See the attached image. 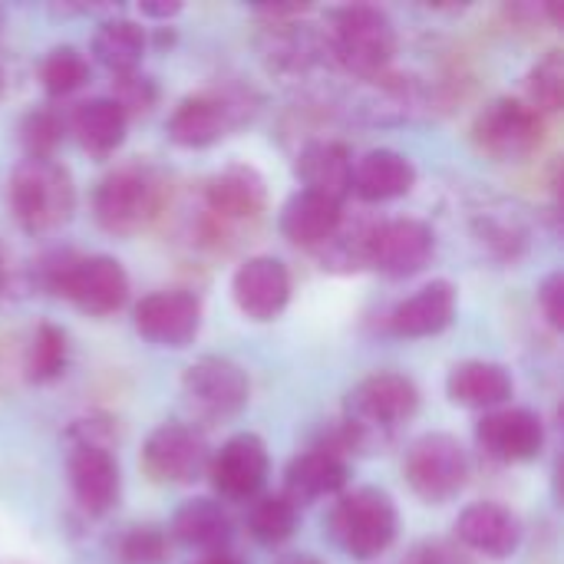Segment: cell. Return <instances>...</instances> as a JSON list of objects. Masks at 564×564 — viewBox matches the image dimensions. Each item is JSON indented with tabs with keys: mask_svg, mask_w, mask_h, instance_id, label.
<instances>
[{
	"mask_svg": "<svg viewBox=\"0 0 564 564\" xmlns=\"http://www.w3.org/2000/svg\"><path fill=\"white\" fill-rule=\"evenodd\" d=\"M321 33L327 59L364 83L387 73L397 56V23L373 3H344L327 10V26H321Z\"/></svg>",
	"mask_w": 564,
	"mask_h": 564,
	"instance_id": "6da1fadb",
	"label": "cell"
},
{
	"mask_svg": "<svg viewBox=\"0 0 564 564\" xmlns=\"http://www.w3.org/2000/svg\"><path fill=\"white\" fill-rule=\"evenodd\" d=\"M7 202L13 212V221L26 235H53L59 231L76 208V188L73 175L56 159H23L7 188Z\"/></svg>",
	"mask_w": 564,
	"mask_h": 564,
	"instance_id": "7a4b0ae2",
	"label": "cell"
},
{
	"mask_svg": "<svg viewBox=\"0 0 564 564\" xmlns=\"http://www.w3.org/2000/svg\"><path fill=\"white\" fill-rule=\"evenodd\" d=\"M327 535L344 555L357 562L380 558L383 552H390V545L400 535L397 502L383 489H373V486L347 489L330 506Z\"/></svg>",
	"mask_w": 564,
	"mask_h": 564,
	"instance_id": "3957f363",
	"label": "cell"
},
{
	"mask_svg": "<svg viewBox=\"0 0 564 564\" xmlns=\"http://www.w3.org/2000/svg\"><path fill=\"white\" fill-rule=\"evenodd\" d=\"M66 479L76 506L86 516H109L122 492L119 463L109 449V433H99V420H79L69 430Z\"/></svg>",
	"mask_w": 564,
	"mask_h": 564,
	"instance_id": "277c9868",
	"label": "cell"
},
{
	"mask_svg": "<svg viewBox=\"0 0 564 564\" xmlns=\"http://www.w3.org/2000/svg\"><path fill=\"white\" fill-rule=\"evenodd\" d=\"M162 208V182L152 169L119 165L93 188V218L106 235L129 238L142 231Z\"/></svg>",
	"mask_w": 564,
	"mask_h": 564,
	"instance_id": "5b68a950",
	"label": "cell"
},
{
	"mask_svg": "<svg viewBox=\"0 0 564 564\" xmlns=\"http://www.w3.org/2000/svg\"><path fill=\"white\" fill-rule=\"evenodd\" d=\"M469 135L492 162H525L545 142V116L519 96H496L476 112Z\"/></svg>",
	"mask_w": 564,
	"mask_h": 564,
	"instance_id": "8992f818",
	"label": "cell"
},
{
	"mask_svg": "<svg viewBox=\"0 0 564 564\" xmlns=\"http://www.w3.org/2000/svg\"><path fill=\"white\" fill-rule=\"evenodd\" d=\"M403 476L416 499L430 506H446L469 482V453L449 433H426L406 449Z\"/></svg>",
	"mask_w": 564,
	"mask_h": 564,
	"instance_id": "52a82bcc",
	"label": "cell"
},
{
	"mask_svg": "<svg viewBox=\"0 0 564 564\" xmlns=\"http://www.w3.org/2000/svg\"><path fill=\"white\" fill-rule=\"evenodd\" d=\"M248 119V99L235 89H202L185 96L169 122L165 132L182 149H208L235 132Z\"/></svg>",
	"mask_w": 564,
	"mask_h": 564,
	"instance_id": "ba28073f",
	"label": "cell"
},
{
	"mask_svg": "<svg viewBox=\"0 0 564 564\" xmlns=\"http://www.w3.org/2000/svg\"><path fill=\"white\" fill-rule=\"evenodd\" d=\"M182 397L195 420L225 423L235 420L251 397L248 373L228 357H202L182 373Z\"/></svg>",
	"mask_w": 564,
	"mask_h": 564,
	"instance_id": "9c48e42d",
	"label": "cell"
},
{
	"mask_svg": "<svg viewBox=\"0 0 564 564\" xmlns=\"http://www.w3.org/2000/svg\"><path fill=\"white\" fill-rule=\"evenodd\" d=\"M268 473H271V456L258 433H235L231 440H225L221 449L212 453L205 469L212 492L221 506L254 502L264 492Z\"/></svg>",
	"mask_w": 564,
	"mask_h": 564,
	"instance_id": "30bf717a",
	"label": "cell"
},
{
	"mask_svg": "<svg viewBox=\"0 0 564 564\" xmlns=\"http://www.w3.org/2000/svg\"><path fill=\"white\" fill-rule=\"evenodd\" d=\"M208 443L188 423H162L142 446V469L159 486H188L208 469Z\"/></svg>",
	"mask_w": 564,
	"mask_h": 564,
	"instance_id": "8fae6325",
	"label": "cell"
},
{
	"mask_svg": "<svg viewBox=\"0 0 564 564\" xmlns=\"http://www.w3.org/2000/svg\"><path fill=\"white\" fill-rule=\"evenodd\" d=\"M202 208L215 228H238L268 208V182L248 162H231L218 169L202 188Z\"/></svg>",
	"mask_w": 564,
	"mask_h": 564,
	"instance_id": "7c38bea8",
	"label": "cell"
},
{
	"mask_svg": "<svg viewBox=\"0 0 564 564\" xmlns=\"http://www.w3.org/2000/svg\"><path fill=\"white\" fill-rule=\"evenodd\" d=\"M132 324L155 347H188L202 330V297L185 288L152 291L135 304Z\"/></svg>",
	"mask_w": 564,
	"mask_h": 564,
	"instance_id": "4fadbf2b",
	"label": "cell"
},
{
	"mask_svg": "<svg viewBox=\"0 0 564 564\" xmlns=\"http://www.w3.org/2000/svg\"><path fill=\"white\" fill-rule=\"evenodd\" d=\"M476 443L496 463H532L545 449V423L535 410L499 406L476 423Z\"/></svg>",
	"mask_w": 564,
	"mask_h": 564,
	"instance_id": "5bb4252c",
	"label": "cell"
},
{
	"mask_svg": "<svg viewBox=\"0 0 564 564\" xmlns=\"http://www.w3.org/2000/svg\"><path fill=\"white\" fill-rule=\"evenodd\" d=\"M347 482H350V459L327 440H317L314 446H307L288 463L281 492L297 509H304L321 499H337L340 492H347Z\"/></svg>",
	"mask_w": 564,
	"mask_h": 564,
	"instance_id": "9a60e30c",
	"label": "cell"
},
{
	"mask_svg": "<svg viewBox=\"0 0 564 564\" xmlns=\"http://www.w3.org/2000/svg\"><path fill=\"white\" fill-rule=\"evenodd\" d=\"M231 297L248 321H278L291 301V271L274 254H254L238 264L231 278Z\"/></svg>",
	"mask_w": 564,
	"mask_h": 564,
	"instance_id": "2e32d148",
	"label": "cell"
},
{
	"mask_svg": "<svg viewBox=\"0 0 564 564\" xmlns=\"http://www.w3.org/2000/svg\"><path fill=\"white\" fill-rule=\"evenodd\" d=\"M59 297L89 317H109L129 301V274L109 254H79Z\"/></svg>",
	"mask_w": 564,
	"mask_h": 564,
	"instance_id": "e0dca14e",
	"label": "cell"
},
{
	"mask_svg": "<svg viewBox=\"0 0 564 564\" xmlns=\"http://www.w3.org/2000/svg\"><path fill=\"white\" fill-rule=\"evenodd\" d=\"M436 254V235L426 221L420 218H390L380 221L377 238H373V261L380 274L403 281L420 274Z\"/></svg>",
	"mask_w": 564,
	"mask_h": 564,
	"instance_id": "ac0fdd59",
	"label": "cell"
},
{
	"mask_svg": "<svg viewBox=\"0 0 564 564\" xmlns=\"http://www.w3.org/2000/svg\"><path fill=\"white\" fill-rule=\"evenodd\" d=\"M456 539L463 549L502 562L522 545V519L502 502H473L456 519Z\"/></svg>",
	"mask_w": 564,
	"mask_h": 564,
	"instance_id": "d6986e66",
	"label": "cell"
},
{
	"mask_svg": "<svg viewBox=\"0 0 564 564\" xmlns=\"http://www.w3.org/2000/svg\"><path fill=\"white\" fill-rule=\"evenodd\" d=\"M456 307H459V294L449 281H430L423 284L416 294L403 297L387 324L393 337L403 340H423V337H436L443 334L453 321H456Z\"/></svg>",
	"mask_w": 564,
	"mask_h": 564,
	"instance_id": "ffe728a7",
	"label": "cell"
},
{
	"mask_svg": "<svg viewBox=\"0 0 564 564\" xmlns=\"http://www.w3.org/2000/svg\"><path fill=\"white\" fill-rule=\"evenodd\" d=\"M294 175L304 185V192L344 205L354 185V155L337 139H311L294 159Z\"/></svg>",
	"mask_w": 564,
	"mask_h": 564,
	"instance_id": "44dd1931",
	"label": "cell"
},
{
	"mask_svg": "<svg viewBox=\"0 0 564 564\" xmlns=\"http://www.w3.org/2000/svg\"><path fill=\"white\" fill-rule=\"evenodd\" d=\"M413 185H416V165L397 149H370L360 159H354L350 195H357L367 205L397 202L410 195Z\"/></svg>",
	"mask_w": 564,
	"mask_h": 564,
	"instance_id": "7402d4cb",
	"label": "cell"
},
{
	"mask_svg": "<svg viewBox=\"0 0 564 564\" xmlns=\"http://www.w3.org/2000/svg\"><path fill=\"white\" fill-rule=\"evenodd\" d=\"M169 539L202 558L225 555L235 539V522L218 499H192L172 516Z\"/></svg>",
	"mask_w": 564,
	"mask_h": 564,
	"instance_id": "603a6c76",
	"label": "cell"
},
{
	"mask_svg": "<svg viewBox=\"0 0 564 564\" xmlns=\"http://www.w3.org/2000/svg\"><path fill=\"white\" fill-rule=\"evenodd\" d=\"M446 393L456 406L466 410H499L512 400L516 380L502 364L492 360H463L446 377Z\"/></svg>",
	"mask_w": 564,
	"mask_h": 564,
	"instance_id": "cb8c5ba5",
	"label": "cell"
},
{
	"mask_svg": "<svg viewBox=\"0 0 564 564\" xmlns=\"http://www.w3.org/2000/svg\"><path fill=\"white\" fill-rule=\"evenodd\" d=\"M129 119L109 96H93L66 112V135L79 142L89 155H112L126 142Z\"/></svg>",
	"mask_w": 564,
	"mask_h": 564,
	"instance_id": "d4e9b609",
	"label": "cell"
},
{
	"mask_svg": "<svg viewBox=\"0 0 564 564\" xmlns=\"http://www.w3.org/2000/svg\"><path fill=\"white\" fill-rule=\"evenodd\" d=\"M340 215H344V205L324 198V195H314V192H294L284 208H281V218H278V228L281 235L297 245V248H307V251H317L330 235L334 228L340 225Z\"/></svg>",
	"mask_w": 564,
	"mask_h": 564,
	"instance_id": "484cf974",
	"label": "cell"
},
{
	"mask_svg": "<svg viewBox=\"0 0 564 564\" xmlns=\"http://www.w3.org/2000/svg\"><path fill=\"white\" fill-rule=\"evenodd\" d=\"M264 26H268L264 56H268L271 69H281V73H307L314 63L327 59L321 26L304 23L301 17L281 20V23H264Z\"/></svg>",
	"mask_w": 564,
	"mask_h": 564,
	"instance_id": "4316f807",
	"label": "cell"
},
{
	"mask_svg": "<svg viewBox=\"0 0 564 564\" xmlns=\"http://www.w3.org/2000/svg\"><path fill=\"white\" fill-rule=\"evenodd\" d=\"M380 218L373 215H340V225L334 235L317 248L321 264L334 274H360L373 261V238H377Z\"/></svg>",
	"mask_w": 564,
	"mask_h": 564,
	"instance_id": "83f0119b",
	"label": "cell"
},
{
	"mask_svg": "<svg viewBox=\"0 0 564 564\" xmlns=\"http://www.w3.org/2000/svg\"><path fill=\"white\" fill-rule=\"evenodd\" d=\"M145 46H149V36L145 30L129 20V17H112V20H102L93 33V59L99 66H106L112 76H122V73H132L139 69L142 56H145Z\"/></svg>",
	"mask_w": 564,
	"mask_h": 564,
	"instance_id": "f1b7e54d",
	"label": "cell"
},
{
	"mask_svg": "<svg viewBox=\"0 0 564 564\" xmlns=\"http://www.w3.org/2000/svg\"><path fill=\"white\" fill-rule=\"evenodd\" d=\"M301 509L284 492H261L254 502H248L245 529L261 549H278L297 532Z\"/></svg>",
	"mask_w": 564,
	"mask_h": 564,
	"instance_id": "f546056e",
	"label": "cell"
},
{
	"mask_svg": "<svg viewBox=\"0 0 564 564\" xmlns=\"http://www.w3.org/2000/svg\"><path fill=\"white\" fill-rule=\"evenodd\" d=\"M66 364H69L66 330L56 324H40L23 350V377L36 387H46L63 377Z\"/></svg>",
	"mask_w": 564,
	"mask_h": 564,
	"instance_id": "4dcf8cb0",
	"label": "cell"
},
{
	"mask_svg": "<svg viewBox=\"0 0 564 564\" xmlns=\"http://www.w3.org/2000/svg\"><path fill=\"white\" fill-rule=\"evenodd\" d=\"M36 79L43 86V93L50 99H63V96H73L76 89H83L89 83V59L63 43V46H53L43 53L40 66H36Z\"/></svg>",
	"mask_w": 564,
	"mask_h": 564,
	"instance_id": "1f68e13d",
	"label": "cell"
},
{
	"mask_svg": "<svg viewBox=\"0 0 564 564\" xmlns=\"http://www.w3.org/2000/svg\"><path fill=\"white\" fill-rule=\"evenodd\" d=\"M17 139L26 152V159H53L59 142L66 139V112L53 102L33 106L17 129Z\"/></svg>",
	"mask_w": 564,
	"mask_h": 564,
	"instance_id": "d6a6232c",
	"label": "cell"
},
{
	"mask_svg": "<svg viewBox=\"0 0 564 564\" xmlns=\"http://www.w3.org/2000/svg\"><path fill=\"white\" fill-rule=\"evenodd\" d=\"M539 116L558 112L564 102V53L549 50L525 76V96H522Z\"/></svg>",
	"mask_w": 564,
	"mask_h": 564,
	"instance_id": "836d02e7",
	"label": "cell"
},
{
	"mask_svg": "<svg viewBox=\"0 0 564 564\" xmlns=\"http://www.w3.org/2000/svg\"><path fill=\"white\" fill-rule=\"evenodd\" d=\"M112 555L119 564H165L172 555V539L159 525H126L112 539Z\"/></svg>",
	"mask_w": 564,
	"mask_h": 564,
	"instance_id": "e575fe53",
	"label": "cell"
},
{
	"mask_svg": "<svg viewBox=\"0 0 564 564\" xmlns=\"http://www.w3.org/2000/svg\"><path fill=\"white\" fill-rule=\"evenodd\" d=\"M109 99L122 109L126 119L145 116V112H152V106L159 102V83H155L149 73L132 69V73L112 76V93H109Z\"/></svg>",
	"mask_w": 564,
	"mask_h": 564,
	"instance_id": "d590c367",
	"label": "cell"
},
{
	"mask_svg": "<svg viewBox=\"0 0 564 564\" xmlns=\"http://www.w3.org/2000/svg\"><path fill=\"white\" fill-rule=\"evenodd\" d=\"M403 564H469V558L463 555L459 545L443 542V539H430V542L413 545Z\"/></svg>",
	"mask_w": 564,
	"mask_h": 564,
	"instance_id": "8d00e7d4",
	"label": "cell"
},
{
	"mask_svg": "<svg viewBox=\"0 0 564 564\" xmlns=\"http://www.w3.org/2000/svg\"><path fill=\"white\" fill-rule=\"evenodd\" d=\"M539 307L549 321L552 330H562L564 327V274L562 271H552L542 284H539Z\"/></svg>",
	"mask_w": 564,
	"mask_h": 564,
	"instance_id": "74e56055",
	"label": "cell"
},
{
	"mask_svg": "<svg viewBox=\"0 0 564 564\" xmlns=\"http://www.w3.org/2000/svg\"><path fill=\"white\" fill-rule=\"evenodd\" d=\"M139 13L142 17H149V20H172V17H178L182 13V3H139Z\"/></svg>",
	"mask_w": 564,
	"mask_h": 564,
	"instance_id": "f35d334b",
	"label": "cell"
},
{
	"mask_svg": "<svg viewBox=\"0 0 564 564\" xmlns=\"http://www.w3.org/2000/svg\"><path fill=\"white\" fill-rule=\"evenodd\" d=\"M274 564H324L317 555H311V552H291V555H281Z\"/></svg>",
	"mask_w": 564,
	"mask_h": 564,
	"instance_id": "ab89813d",
	"label": "cell"
},
{
	"mask_svg": "<svg viewBox=\"0 0 564 564\" xmlns=\"http://www.w3.org/2000/svg\"><path fill=\"white\" fill-rule=\"evenodd\" d=\"M192 564H241L231 552H225V555H205V558H198V562Z\"/></svg>",
	"mask_w": 564,
	"mask_h": 564,
	"instance_id": "60d3db41",
	"label": "cell"
},
{
	"mask_svg": "<svg viewBox=\"0 0 564 564\" xmlns=\"http://www.w3.org/2000/svg\"><path fill=\"white\" fill-rule=\"evenodd\" d=\"M7 281H10V261H7V248L0 241V291L7 288Z\"/></svg>",
	"mask_w": 564,
	"mask_h": 564,
	"instance_id": "b9f144b4",
	"label": "cell"
},
{
	"mask_svg": "<svg viewBox=\"0 0 564 564\" xmlns=\"http://www.w3.org/2000/svg\"><path fill=\"white\" fill-rule=\"evenodd\" d=\"M0 93H3V73H0Z\"/></svg>",
	"mask_w": 564,
	"mask_h": 564,
	"instance_id": "7bdbcfd3",
	"label": "cell"
},
{
	"mask_svg": "<svg viewBox=\"0 0 564 564\" xmlns=\"http://www.w3.org/2000/svg\"><path fill=\"white\" fill-rule=\"evenodd\" d=\"M0 23H3V13H0Z\"/></svg>",
	"mask_w": 564,
	"mask_h": 564,
	"instance_id": "ee69618b",
	"label": "cell"
}]
</instances>
